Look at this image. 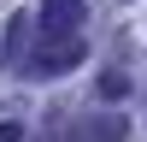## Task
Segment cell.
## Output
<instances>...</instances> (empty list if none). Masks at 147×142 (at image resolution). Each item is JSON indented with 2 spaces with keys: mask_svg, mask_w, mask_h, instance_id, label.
Returning a JSON list of instances; mask_svg holds the SVG:
<instances>
[{
  "mask_svg": "<svg viewBox=\"0 0 147 142\" xmlns=\"http://www.w3.org/2000/svg\"><path fill=\"white\" fill-rule=\"evenodd\" d=\"M18 136H24L18 124H0V142H18Z\"/></svg>",
  "mask_w": 147,
  "mask_h": 142,
  "instance_id": "cell-3",
  "label": "cell"
},
{
  "mask_svg": "<svg viewBox=\"0 0 147 142\" xmlns=\"http://www.w3.org/2000/svg\"><path fill=\"white\" fill-rule=\"evenodd\" d=\"M71 65H82V42H77V36H65V42H47L41 53L24 65V71H30V77H59V71H71Z\"/></svg>",
  "mask_w": 147,
  "mask_h": 142,
  "instance_id": "cell-1",
  "label": "cell"
},
{
  "mask_svg": "<svg viewBox=\"0 0 147 142\" xmlns=\"http://www.w3.org/2000/svg\"><path fill=\"white\" fill-rule=\"evenodd\" d=\"M77 24H82V0H41V30H47V42L77 36Z\"/></svg>",
  "mask_w": 147,
  "mask_h": 142,
  "instance_id": "cell-2",
  "label": "cell"
}]
</instances>
